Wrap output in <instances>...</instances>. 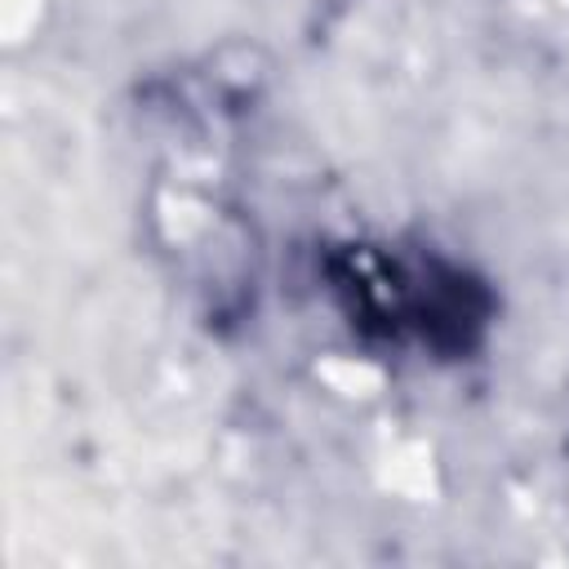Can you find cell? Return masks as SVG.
I'll use <instances>...</instances> for the list:
<instances>
[{"label":"cell","instance_id":"cell-1","mask_svg":"<svg viewBox=\"0 0 569 569\" xmlns=\"http://www.w3.org/2000/svg\"><path fill=\"white\" fill-rule=\"evenodd\" d=\"M316 276L342 329L382 356L471 360L498 320L493 284L431 244L342 240L320 249Z\"/></svg>","mask_w":569,"mask_h":569}]
</instances>
